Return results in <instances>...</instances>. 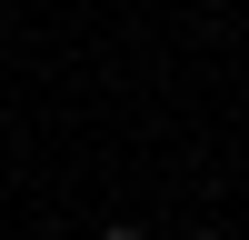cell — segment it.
<instances>
[{"label":"cell","instance_id":"6da1fadb","mask_svg":"<svg viewBox=\"0 0 249 240\" xmlns=\"http://www.w3.org/2000/svg\"><path fill=\"white\" fill-rule=\"evenodd\" d=\"M100 240H140V230H130V220H110V230H100Z\"/></svg>","mask_w":249,"mask_h":240},{"label":"cell","instance_id":"7a4b0ae2","mask_svg":"<svg viewBox=\"0 0 249 240\" xmlns=\"http://www.w3.org/2000/svg\"><path fill=\"white\" fill-rule=\"evenodd\" d=\"M179 240H219V230H179Z\"/></svg>","mask_w":249,"mask_h":240}]
</instances>
